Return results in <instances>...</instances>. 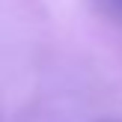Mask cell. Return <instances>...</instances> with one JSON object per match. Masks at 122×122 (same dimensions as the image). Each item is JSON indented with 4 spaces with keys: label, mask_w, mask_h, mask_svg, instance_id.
Segmentation results:
<instances>
[{
    "label": "cell",
    "mask_w": 122,
    "mask_h": 122,
    "mask_svg": "<svg viewBox=\"0 0 122 122\" xmlns=\"http://www.w3.org/2000/svg\"><path fill=\"white\" fill-rule=\"evenodd\" d=\"M95 3H101L110 15H116L119 21H122V0H95Z\"/></svg>",
    "instance_id": "1"
}]
</instances>
